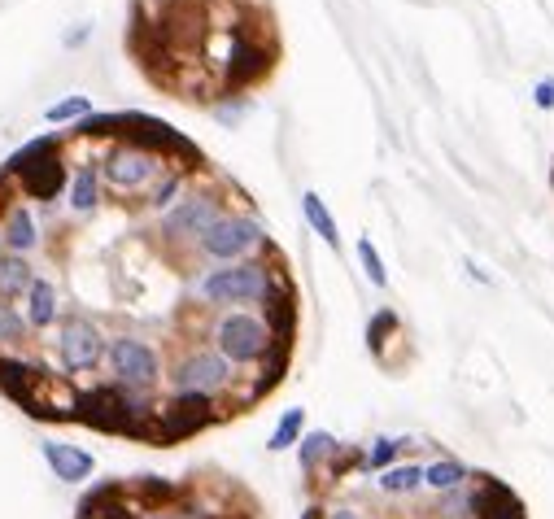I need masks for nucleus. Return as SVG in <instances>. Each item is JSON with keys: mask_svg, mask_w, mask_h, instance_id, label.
Wrapping results in <instances>:
<instances>
[{"mask_svg": "<svg viewBox=\"0 0 554 519\" xmlns=\"http://www.w3.org/2000/svg\"><path fill=\"white\" fill-rule=\"evenodd\" d=\"M140 493H149V498H175V489L162 485V480H140Z\"/></svg>", "mask_w": 554, "mask_h": 519, "instance_id": "nucleus-35", "label": "nucleus"}, {"mask_svg": "<svg viewBox=\"0 0 554 519\" xmlns=\"http://www.w3.org/2000/svg\"><path fill=\"white\" fill-rule=\"evenodd\" d=\"M179 197H184V171H166L158 184H153V192H149V210L153 214H166Z\"/></svg>", "mask_w": 554, "mask_h": 519, "instance_id": "nucleus-27", "label": "nucleus"}, {"mask_svg": "<svg viewBox=\"0 0 554 519\" xmlns=\"http://www.w3.org/2000/svg\"><path fill=\"white\" fill-rule=\"evenodd\" d=\"M232 362H227L219 349H192V354H184L171 367V389L175 393H223L227 384H232Z\"/></svg>", "mask_w": 554, "mask_h": 519, "instance_id": "nucleus-9", "label": "nucleus"}, {"mask_svg": "<svg viewBox=\"0 0 554 519\" xmlns=\"http://www.w3.org/2000/svg\"><path fill=\"white\" fill-rule=\"evenodd\" d=\"M393 336H397V315L393 310H380V315L367 323V349L371 354H384V345H389Z\"/></svg>", "mask_w": 554, "mask_h": 519, "instance_id": "nucleus-29", "label": "nucleus"}, {"mask_svg": "<svg viewBox=\"0 0 554 519\" xmlns=\"http://www.w3.org/2000/svg\"><path fill=\"white\" fill-rule=\"evenodd\" d=\"M323 519H363V511H354V506H332Z\"/></svg>", "mask_w": 554, "mask_h": 519, "instance_id": "nucleus-36", "label": "nucleus"}, {"mask_svg": "<svg viewBox=\"0 0 554 519\" xmlns=\"http://www.w3.org/2000/svg\"><path fill=\"white\" fill-rule=\"evenodd\" d=\"M262 245H267V232H262V223L254 214H223V219L197 240V249L214 262H249Z\"/></svg>", "mask_w": 554, "mask_h": 519, "instance_id": "nucleus-5", "label": "nucleus"}, {"mask_svg": "<svg viewBox=\"0 0 554 519\" xmlns=\"http://www.w3.org/2000/svg\"><path fill=\"white\" fill-rule=\"evenodd\" d=\"M271 62H275V53L267 44H258V40H249L245 31H236L232 48H227V62H223V83L227 88H249V83H258L267 75Z\"/></svg>", "mask_w": 554, "mask_h": 519, "instance_id": "nucleus-12", "label": "nucleus"}, {"mask_svg": "<svg viewBox=\"0 0 554 519\" xmlns=\"http://www.w3.org/2000/svg\"><path fill=\"white\" fill-rule=\"evenodd\" d=\"M35 284V271L27 258L18 253H0V301H14V297H27V288Z\"/></svg>", "mask_w": 554, "mask_h": 519, "instance_id": "nucleus-20", "label": "nucleus"}, {"mask_svg": "<svg viewBox=\"0 0 554 519\" xmlns=\"http://www.w3.org/2000/svg\"><path fill=\"white\" fill-rule=\"evenodd\" d=\"M245 110H249L245 101H236V105H214V114H219L223 123H240V118H245Z\"/></svg>", "mask_w": 554, "mask_h": 519, "instance_id": "nucleus-33", "label": "nucleus"}, {"mask_svg": "<svg viewBox=\"0 0 554 519\" xmlns=\"http://www.w3.org/2000/svg\"><path fill=\"white\" fill-rule=\"evenodd\" d=\"M158 175H162V158L149 153V149H136V144H114L101 162V179L114 192H140V188H149Z\"/></svg>", "mask_w": 554, "mask_h": 519, "instance_id": "nucleus-11", "label": "nucleus"}, {"mask_svg": "<svg viewBox=\"0 0 554 519\" xmlns=\"http://www.w3.org/2000/svg\"><path fill=\"white\" fill-rule=\"evenodd\" d=\"M0 245H5V253H18V258H27V253L40 245V227H35L27 205H9V210L0 214Z\"/></svg>", "mask_w": 554, "mask_h": 519, "instance_id": "nucleus-16", "label": "nucleus"}, {"mask_svg": "<svg viewBox=\"0 0 554 519\" xmlns=\"http://www.w3.org/2000/svg\"><path fill=\"white\" fill-rule=\"evenodd\" d=\"M79 519H136V506L127 502L123 485H101L96 493L83 498V515Z\"/></svg>", "mask_w": 554, "mask_h": 519, "instance_id": "nucleus-18", "label": "nucleus"}, {"mask_svg": "<svg viewBox=\"0 0 554 519\" xmlns=\"http://www.w3.org/2000/svg\"><path fill=\"white\" fill-rule=\"evenodd\" d=\"M48 384L44 367H35V362H22V358H0V389L14 397L18 406H27L31 415L40 410V389Z\"/></svg>", "mask_w": 554, "mask_h": 519, "instance_id": "nucleus-13", "label": "nucleus"}, {"mask_svg": "<svg viewBox=\"0 0 554 519\" xmlns=\"http://www.w3.org/2000/svg\"><path fill=\"white\" fill-rule=\"evenodd\" d=\"M105 362H110V371H114V384H123V389L144 393L162 380L158 349L149 341H140V336H114V341L105 345Z\"/></svg>", "mask_w": 554, "mask_h": 519, "instance_id": "nucleus-6", "label": "nucleus"}, {"mask_svg": "<svg viewBox=\"0 0 554 519\" xmlns=\"http://www.w3.org/2000/svg\"><path fill=\"white\" fill-rule=\"evenodd\" d=\"M336 454V441H332V432H301V441H297V463H301V472H315V467H323V458H332Z\"/></svg>", "mask_w": 554, "mask_h": 519, "instance_id": "nucleus-25", "label": "nucleus"}, {"mask_svg": "<svg viewBox=\"0 0 554 519\" xmlns=\"http://www.w3.org/2000/svg\"><path fill=\"white\" fill-rule=\"evenodd\" d=\"M533 101L541 105V110H554V88H550V79H541L537 88H533Z\"/></svg>", "mask_w": 554, "mask_h": 519, "instance_id": "nucleus-34", "label": "nucleus"}, {"mask_svg": "<svg viewBox=\"0 0 554 519\" xmlns=\"http://www.w3.org/2000/svg\"><path fill=\"white\" fill-rule=\"evenodd\" d=\"M70 210L75 214H92L96 205H101V171L96 166H79L75 175H70Z\"/></svg>", "mask_w": 554, "mask_h": 519, "instance_id": "nucleus-21", "label": "nucleus"}, {"mask_svg": "<svg viewBox=\"0 0 554 519\" xmlns=\"http://www.w3.org/2000/svg\"><path fill=\"white\" fill-rule=\"evenodd\" d=\"M219 219H223L219 192H188V197H179L171 210L162 214V240H171V245L175 240H192V245H197Z\"/></svg>", "mask_w": 554, "mask_h": 519, "instance_id": "nucleus-7", "label": "nucleus"}, {"mask_svg": "<svg viewBox=\"0 0 554 519\" xmlns=\"http://www.w3.org/2000/svg\"><path fill=\"white\" fill-rule=\"evenodd\" d=\"M301 432H306V410H301V406L284 410V415H280V424H275V432H271V454L293 450V445L301 441Z\"/></svg>", "mask_w": 554, "mask_h": 519, "instance_id": "nucleus-26", "label": "nucleus"}, {"mask_svg": "<svg viewBox=\"0 0 554 519\" xmlns=\"http://www.w3.org/2000/svg\"><path fill=\"white\" fill-rule=\"evenodd\" d=\"M214 419V397L206 393H175L158 415H153V437L158 445H171L179 437H192Z\"/></svg>", "mask_w": 554, "mask_h": 519, "instance_id": "nucleus-10", "label": "nucleus"}, {"mask_svg": "<svg viewBox=\"0 0 554 519\" xmlns=\"http://www.w3.org/2000/svg\"><path fill=\"white\" fill-rule=\"evenodd\" d=\"M92 114V101H88V96H66V101H57V105H48V123H75V118H79V123H83V118H88Z\"/></svg>", "mask_w": 554, "mask_h": 519, "instance_id": "nucleus-30", "label": "nucleus"}, {"mask_svg": "<svg viewBox=\"0 0 554 519\" xmlns=\"http://www.w3.org/2000/svg\"><path fill=\"white\" fill-rule=\"evenodd\" d=\"M275 280L271 267H262V262H223V267L206 271L197 280V297L210 301V306H227V310H245L249 301H262L267 297V288Z\"/></svg>", "mask_w": 554, "mask_h": 519, "instance_id": "nucleus-3", "label": "nucleus"}, {"mask_svg": "<svg viewBox=\"0 0 554 519\" xmlns=\"http://www.w3.org/2000/svg\"><path fill=\"white\" fill-rule=\"evenodd\" d=\"M397 450H402V441H397V437H380V441L363 454L367 472H371V467H376V472H380V467H393V454H397Z\"/></svg>", "mask_w": 554, "mask_h": 519, "instance_id": "nucleus-32", "label": "nucleus"}, {"mask_svg": "<svg viewBox=\"0 0 554 519\" xmlns=\"http://www.w3.org/2000/svg\"><path fill=\"white\" fill-rule=\"evenodd\" d=\"M424 485L437 493H454L467 485V467L459 458H437V463H424Z\"/></svg>", "mask_w": 554, "mask_h": 519, "instance_id": "nucleus-24", "label": "nucleus"}, {"mask_svg": "<svg viewBox=\"0 0 554 519\" xmlns=\"http://www.w3.org/2000/svg\"><path fill=\"white\" fill-rule=\"evenodd\" d=\"M472 511H476V519H524L520 498H515L507 485H498V480H485V485L472 493Z\"/></svg>", "mask_w": 554, "mask_h": 519, "instance_id": "nucleus-17", "label": "nucleus"}, {"mask_svg": "<svg viewBox=\"0 0 554 519\" xmlns=\"http://www.w3.org/2000/svg\"><path fill=\"white\" fill-rule=\"evenodd\" d=\"M358 267H363V275H367V280L376 284V288H384V284H389V271H384V262H380V249L371 245L367 236L358 240Z\"/></svg>", "mask_w": 554, "mask_h": 519, "instance_id": "nucleus-31", "label": "nucleus"}, {"mask_svg": "<svg viewBox=\"0 0 554 519\" xmlns=\"http://www.w3.org/2000/svg\"><path fill=\"white\" fill-rule=\"evenodd\" d=\"M57 323V288L35 275V284L27 288V328H53Z\"/></svg>", "mask_w": 554, "mask_h": 519, "instance_id": "nucleus-19", "label": "nucleus"}, {"mask_svg": "<svg viewBox=\"0 0 554 519\" xmlns=\"http://www.w3.org/2000/svg\"><path fill=\"white\" fill-rule=\"evenodd\" d=\"M262 306H267V332H271V341L275 345H288L293 341V328H297V297H293V284L280 280L275 275L271 288H267V297H262Z\"/></svg>", "mask_w": 554, "mask_h": 519, "instance_id": "nucleus-14", "label": "nucleus"}, {"mask_svg": "<svg viewBox=\"0 0 554 519\" xmlns=\"http://www.w3.org/2000/svg\"><path fill=\"white\" fill-rule=\"evenodd\" d=\"M153 519H192V515H188V511H158Z\"/></svg>", "mask_w": 554, "mask_h": 519, "instance_id": "nucleus-38", "label": "nucleus"}, {"mask_svg": "<svg viewBox=\"0 0 554 519\" xmlns=\"http://www.w3.org/2000/svg\"><path fill=\"white\" fill-rule=\"evenodd\" d=\"M88 31H92V27H79V31H70V35H66V44H83V40H88Z\"/></svg>", "mask_w": 554, "mask_h": 519, "instance_id": "nucleus-37", "label": "nucleus"}, {"mask_svg": "<svg viewBox=\"0 0 554 519\" xmlns=\"http://www.w3.org/2000/svg\"><path fill=\"white\" fill-rule=\"evenodd\" d=\"M550 88H554V79H550Z\"/></svg>", "mask_w": 554, "mask_h": 519, "instance_id": "nucleus-40", "label": "nucleus"}, {"mask_svg": "<svg viewBox=\"0 0 554 519\" xmlns=\"http://www.w3.org/2000/svg\"><path fill=\"white\" fill-rule=\"evenodd\" d=\"M214 349L232 362V367H245V362H262L267 358V349L275 345L267 323L258 315H249V310H223L219 319H214Z\"/></svg>", "mask_w": 554, "mask_h": 519, "instance_id": "nucleus-4", "label": "nucleus"}, {"mask_svg": "<svg viewBox=\"0 0 554 519\" xmlns=\"http://www.w3.org/2000/svg\"><path fill=\"white\" fill-rule=\"evenodd\" d=\"M105 345H110L105 332L83 315H70V319H62V328H57V358H62V367L70 371V376H83V371L101 367Z\"/></svg>", "mask_w": 554, "mask_h": 519, "instance_id": "nucleus-8", "label": "nucleus"}, {"mask_svg": "<svg viewBox=\"0 0 554 519\" xmlns=\"http://www.w3.org/2000/svg\"><path fill=\"white\" fill-rule=\"evenodd\" d=\"M27 315H22V310L14 306V301H0V345H22L27 341Z\"/></svg>", "mask_w": 554, "mask_h": 519, "instance_id": "nucleus-28", "label": "nucleus"}, {"mask_svg": "<svg viewBox=\"0 0 554 519\" xmlns=\"http://www.w3.org/2000/svg\"><path fill=\"white\" fill-rule=\"evenodd\" d=\"M306 519H323V511H319V506H310V511H306Z\"/></svg>", "mask_w": 554, "mask_h": 519, "instance_id": "nucleus-39", "label": "nucleus"}, {"mask_svg": "<svg viewBox=\"0 0 554 519\" xmlns=\"http://www.w3.org/2000/svg\"><path fill=\"white\" fill-rule=\"evenodd\" d=\"M376 489L380 493H415L424 489V463H393L376 476Z\"/></svg>", "mask_w": 554, "mask_h": 519, "instance_id": "nucleus-23", "label": "nucleus"}, {"mask_svg": "<svg viewBox=\"0 0 554 519\" xmlns=\"http://www.w3.org/2000/svg\"><path fill=\"white\" fill-rule=\"evenodd\" d=\"M153 410L144 402V393L123 389V384H96V389L75 397V419L101 428V432H131V437H144L153 432Z\"/></svg>", "mask_w": 554, "mask_h": 519, "instance_id": "nucleus-1", "label": "nucleus"}, {"mask_svg": "<svg viewBox=\"0 0 554 519\" xmlns=\"http://www.w3.org/2000/svg\"><path fill=\"white\" fill-rule=\"evenodd\" d=\"M301 219H306L310 227H315V236L323 240V245H341V232H336V219L328 214V205H323L319 192H301Z\"/></svg>", "mask_w": 554, "mask_h": 519, "instance_id": "nucleus-22", "label": "nucleus"}, {"mask_svg": "<svg viewBox=\"0 0 554 519\" xmlns=\"http://www.w3.org/2000/svg\"><path fill=\"white\" fill-rule=\"evenodd\" d=\"M44 463L53 467L57 480H66V485H83L92 472H96V458L88 450H79V445H66V441H44L40 445Z\"/></svg>", "mask_w": 554, "mask_h": 519, "instance_id": "nucleus-15", "label": "nucleus"}, {"mask_svg": "<svg viewBox=\"0 0 554 519\" xmlns=\"http://www.w3.org/2000/svg\"><path fill=\"white\" fill-rule=\"evenodd\" d=\"M5 175L18 179V188L35 201H53L66 188V162H62V140L40 136L31 144H22L14 158L5 162Z\"/></svg>", "mask_w": 554, "mask_h": 519, "instance_id": "nucleus-2", "label": "nucleus"}]
</instances>
